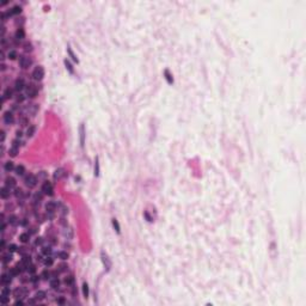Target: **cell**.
<instances>
[{
  "label": "cell",
  "mask_w": 306,
  "mask_h": 306,
  "mask_svg": "<svg viewBox=\"0 0 306 306\" xmlns=\"http://www.w3.org/2000/svg\"><path fill=\"white\" fill-rule=\"evenodd\" d=\"M84 136H85V133H84V126H80V144L84 145Z\"/></svg>",
  "instance_id": "obj_35"
},
{
  "label": "cell",
  "mask_w": 306,
  "mask_h": 306,
  "mask_svg": "<svg viewBox=\"0 0 306 306\" xmlns=\"http://www.w3.org/2000/svg\"><path fill=\"white\" fill-rule=\"evenodd\" d=\"M57 303H59V304H65V299H63V298H60V299H57Z\"/></svg>",
  "instance_id": "obj_55"
},
{
  "label": "cell",
  "mask_w": 306,
  "mask_h": 306,
  "mask_svg": "<svg viewBox=\"0 0 306 306\" xmlns=\"http://www.w3.org/2000/svg\"><path fill=\"white\" fill-rule=\"evenodd\" d=\"M4 121H5V123L6 125H10V123H12L13 122V115H12V112L11 111H6L4 114Z\"/></svg>",
  "instance_id": "obj_7"
},
{
  "label": "cell",
  "mask_w": 306,
  "mask_h": 306,
  "mask_svg": "<svg viewBox=\"0 0 306 306\" xmlns=\"http://www.w3.org/2000/svg\"><path fill=\"white\" fill-rule=\"evenodd\" d=\"M0 301H1V304H7V303H9V297H6V295H1Z\"/></svg>",
  "instance_id": "obj_39"
},
{
  "label": "cell",
  "mask_w": 306,
  "mask_h": 306,
  "mask_svg": "<svg viewBox=\"0 0 306 306\" xmlns=\"http://www.w3.org/2000/svg\"><path fill=\"white\" fill-rule=\"evenodd\" d=\"M50 287L54 288V289H57V288L60 287V281H59V279L54 278V279L50 280Z\"/></svg>",
  "instance_id": "obj_15"
},
{
  "label": "cell",
  "mask_w": 306,
  "mask_h": 306,
  "mask_svg": "<svg viewBox=\"0 0 306 306\" xmlns=\"http://www.w3.org/2000/svg\"><path fill=\"white\" fill-rule=\"evenodd\" d=\"M24 86H25V83H24V80H23V79H17V80H16V83H14V90H17V91H22V90L24 89Z\"/></svg>",
  "instance_id": "obj_8"
},
{
  "label": "cell",
  "mask_w": 306,
  "mask_h": 306,
  "mask_svg": "<svg viewBox=\"0 0 306 306\" xmlns=\"http://www.w3.org/2000/svg\"><path fill=\"white\" fill-rule=\"evenodd\" d=\"M63 236L66 237L67 239H72L73 238V230L71 227H66L63 231Z\"/></svg>",
  "instance_id": "obj_14"
},
{
  "label": "cell",
  "mask_w": 306,
  "mask_h": 306,
  "mask_svg": "<svg viewBox=\"0 0 306 306\" xmlns=\"http://www.w3.org/2000/svg\"><path fill=\"white\" fill-rule=\"evenodd\" d=\"M43 194V193H42ZM41 193H37V194L35 195V198H34V201H35V203H40L42 201V197H43V195Z\"/></svg>",
  "instance_id": "obj_30"
},
{
  "label": "cell",
  "mask_w": 306,
  "mask_h": 306,
  "mask_svg": "<svg viewBox=\"0 0 306 306\" xmlns=\"http://www.w3.org/2000/svg\"><path fill=\"white\" fill-rule=\"evenodd\" d=\"M35 298H36L37 300H43V299L45 298V292H43V291H38V292H36Z\"/></svg>",
  "instance_id": "obj_23"
},
{
  "label": "cell",
  "mask_w": 306,
  "mask_h": 306,
  "mask_svg": "<svg viewBox=\"0 0 306 306\" xmlns=\"http://www.w3.org/2000/svg\"><path fill=\"white\" fill-rule=\"evenodd\" d=\"M20 122L23 123V126H25L27 123H28V120H27V118H22V121H20Z\"/></svg>",
  "instance_id": "obj_57"
},
{
  "label": "cell",
  "mask_w": 306,
  "mask_h": 306,
  "mask_svg": "<svg viewBox=\"0 0 306 306\" xmlns=\"http://www.w3.org/2000/svg\"><path fill=\"white\" fill-rule=\"evenodd\" d=\"M14 171H16V175H18V176H23V175H24V172H25V167L23 166V165H18V166L14 169Z\"/></svg>",
  "instance_id": "obj_17"
},
{
  "label": "cell",
  "mask_w": 306,
  "mask_h": 306,
  "mask_svg": "<svg viewBox=\"0 0 306 306\" xmlns=\"http://www.w3.org/2000/svg\"><path fill=\"white\" fill-rule=\"evenodd\" d=\"M11 280H12V279H11V275H10V274H9V275H7V274H4V275L1 276V279H0V282H1L2 285H5V286H9V285L11 283Z\"/></svg>",
  "instance_id": "obj_10"
},
{
  "label": "cell",
  "mask_w": 306,
  "mask_h": 306,
  "mask_svg": "<svg viewBox=\"0 0 306 306\" xmlns=\"http://www.w3.org/2000/svg\"><path fill=\"white\" fill-rule=\"evenodd\" d=\"M83 293L85 298L89 297V286H87V283H83Z\"/></svg>",
  "instance_id": "obj_31"
},
{
  "label": "cell",
  "mask_w": 306,
  "mask_h": 306,
  "mask_svg": "<svg viewBox=\"0 0 306 306\" xmlns=\"http://www.w3.org/2000/svg\"><path fill=\"white\" fill-rule=\"evenodd\" d=\"M13 169H16L13 165V163L12 162H6L5 163V170L7 171V172H10V171H12Z\"/></svg>",
  "instance_id": "obj_22"
},
{
  "label": "cell",
  "mask_w": 306,
  "mask_h": 306,
  "mask_svg": "<svg viewBox=\"0 0 306 306\" xmlns=\"http://www.w3.org/2000/svg\"><path fill=\"white\" fill-rule=\"evenodd\" d=\"M28 270H29V273H30V274H34V273H35V270H36V269H35V265L30 264L28 267Z\"/></svg>",
  "instance_id": "obj_45"
},
{
  "label": "cell",
  "mask_w": 306,
  "mask_h": 306,
  "mask_svg": "<svg viewBox=\"0 0 306 306\" xmlns=\"http://www.w3.org/2000/svg\"><path fill=\"white\" fill-rule=\"evenodd\" d=\"M65 282H66V285H70V286H73V283H74V276H68V278H66L65 280Z\"/></svg>",
  "instance_id": "obj_32"
},
{
  "label": "cell",
  "mask_w": 306,
  "mask_h": 306,
  "mask_svg": "<svg viewBox=\"0 0 306 306\" xmlns=\"http://www.w3.org/2000/svg\"><path fill=\"white\" fill-rule=\"evenodd\" d=\"M25 293L27 291L25 289H22V288H17L16 291H14V297L16 298H23L24 295H25Z\"/></svg>",
  "instance_id": "obj_16"
},
{
  "label": "cell",
  "mask_w": 306,
  "mask_h": 306,
  "mask_svg": "<svg viewBox=\"0 0 306 306\" xmlns=\"http://www.w3.org/2000/svg\"><path fill=\"white\" fill-rule=\"evenodd\" d=\"M35 130H36L35 126H29L28 129H27V135H28L29 138H31V136L35 134Z\"/></svg>",
  "instance_id": "obj_20"
},
{
  "label": "cell",
  "mask_w": 306,
  "mask_h": 306,
  "mask_svg": "<svg viewBox=\"0 0 306 306\" xmlns=\"http://www.w3.org/2000/svg\"><path fill=\"white\" fill-rule=\"evenodd\" d=\"M44 264H45V265H48V267H50V265L53 264V260H52L50 257H48V258H47V260L44 261Z\"/></svg>",
  "instance_id": "obj_42"
},
{
  "label": "cell",
  "mask_w": 306,
  "mask_h": 306,
  "mask_svg": "<svg viewBox=\"0 0 306 306\" xmlns=\"http://www.w3.org/2000/svg\"><path fill=\"white\" fill-rule=\"evenodd\" d=\"M19 145H20V142H19L18 140H14V141H13V145H12V146H14V147H18Z\"/></svg>",
  "instance_id": "obj_53"
},
{
  "label": "cell",
  "mask_w": 306,
  "mask_h": 306,
  "mask_svg": "<svg viewBox=\"0 0 306 306\" xmlns=\"http://www.w3.org/2000/svg\"><path fill=\"white\" fill-rule=\"evenodd\" d=\"M42 193L45 195H53V185L49 182H44L42 185Z\"/></svg>",
  "instance_id": "obj_3"
},
{
  "label": "cell",
  "mask_w": 306,
  "mask_h": 306,
  "mask_svg": "<svg viewBox=\"0 0 306 306\" xmlns=\"http://www.w3.org/2000/svg\"><path fill=\"white\" fill-rule=\"evenodd\" d=\"M102 261H103V264H104V267L107 268V270H109V269L111 268V262H110L109 257H108L107 255H104V252H102Z\"/></svg>",
  "instance_id": "obj_6"
},
{
  "label": "cell",
  "mask_w": 306,
  "mask_h": 306,
  "mask_svg": "<svg viewBox=\"0 0 306 306\" xmlns=\"http://www.w3.org/2000/svg\"><path fill=\"white\" fill-rule=\"evenodd\" d=\"M56 208V205L54 202H48L47 205H45V210L48 212V213H53Z\"/></svg>",
  "instance_id": "obj_13"
},
{
  "label": "cell",
  "mask_w": 306,
  "mask_h": 306,
  "mask_svg": "<svg viewBox=\"0 0 306 306\" xmlns=\"http://www.w3.org/2000/svg\"><path fill=\"white\" fill-rule=\"evenodd\" d=\"M5 187H7V188H10V189H12L16 187V180H14L13 177H7L6 180H5Z\"/></svg>",
  "instance_id": "obj_9"
},
{
  "label": "cell",
  "mask_w": 306,
  "mask_h": 306,
  "mask_svg": "<svg viewBox=\"0 0 306 306\" xmlns=\"http://www.w3.org/2000/svg\"><path fill=\"white\" fill-rule=\"evenodd\" d=\"M59 208H60V212H61V214H67L68 213V208L66 207V206H63V205H59Z\"/></svg>",
  "instance_id": "obj_33"
},
{
  "label": "cell",
  "mask_w": 306,
  "mask_h": 306,
  "mask_svg": "<svg viewBox=\"0 0 306 306\" xmlns=\"http://www.w3.org/2000/svg\"><path fill=\"white\" fill-rule=\"evenodd\" d=\"M49 276H50V273H49L48 270H44V271L42 273V278H43V279H45V280H47Z\"/></svg>",
  "instance_id": "obj_41"
},
{
  "label": "cell",
  "mask_w": 306,
  "mask_h": 306,
  "mask_svg": "<svg viewBox=\"0 0 306 306\" xmlns=\"http://www.w3.org/2000/svg\"><path fill=\"white\" fill-rule=\"evenodd\" d=\"M23 100H24V96H23V95H18V96H17V102H18V103H19V102H23Z\"/></svg>",
  "instance_id": "obj_50"
},
{
  "label": "cell",
  "mask_w": 306,
  "mask_h": 306,
  "mask_svg": "<svg viewBox=\"0 0 306 306\" xmlns=\"http://www.w3.org/2000/svg\"><path fill=\"white\" fill-rule=\"evenodd\" d=\"M22 263L28 268L29 265L31 264V257H30V256H23V258H22Z\"/></svg>",
  "instance_id": "obj_18"
},
{
  "label": "cell",
  "mask_w": 306,
  "mask_h": 306,
  "mask_svg": "<svg viewBox=\"0 0 306 306\" xmlns=\"http://www.w3.org/2000/svg\"><path fill=\"white\" fill-rule=\"evenodd\" d=\"M11 258H12V253H11V252H9V253H6V255H4V256H2V261H4V263L10 262V261H11Z\"/></svg>",
  "instance_id": "obj_26"
},
{
  "label": "cell",
  "mask_w": 306,
  "mask_h": 306,
  "mask_svg": "<svg viewBox=\"0 0 306 306\" xmlns=\"http://www.w3.org/2000/svg\"><path fill=\"white\" fill-rule=\"evenodd\" d=\"M24 36H25L24 30H23V29H18L17 32H16V38H17V40H23Z\"/></svg>",
  "instance_id": "obj_19"
},
{
  "label": "cell",
  "mask_w": 306,
  "mask_h": 306,
  "mask_svg": "<svg viewBox=\"0 0 306 306\" xmlns=\"http://www.w3.org/2000/svg\"><path fill=\"white\" fill-rule=\"evenodd\" d=\"M10 188H7V187H4L2 189H1V191H0V195H1V197L2 198H7V197H10Z\"/></svg>",
  "instance_id": "obj_12"
},
{
  "label": "cell",
  "mask_w": 306,
  "mask_h": 306,
  "mask_svg": "<svg viewBox=\"0 0 306 306\" xmlns=\"http://www.w3.org/2000/svg\"><path fill=\"white\" fill-rule=\"evenodd\" d=\"M10 293H11V291H10V288H9V287H4V288L1 289V295L10 297Z\"/></svg>",
  "instance_id": "obj_34"
},
{
  "label": "cell",
  "mask_w": 306,
  "mask_h": 306,
  "mask_svg": "<svg viewBox=\"0 0 306 306\" xmlns=\"http://www.w3.org/2000/svg\"><path fill=\"white\" fill-rule=\"evenodd\" d=\"M67 268H68V267L66 264H60V271H65Z\"/></svg>",
  "instance_id": "obj_51"
},
{
  "label": "cell",
  "mask_w": 306,
  "mask_h": 306,
  "mask_svg": "<svg viewBox=\"0 0 306 306\" xmlns=\"http://www.w3.org/2000/svg\"><path fill=\"white\" fill-rule=\"evenodd\" d=\"M65 65H66V67H67V68H68V70H70V72H71V73H73V68H72V66H71V63H70V62H68V61H67V60H66V61H65Z\"/></svg>",
  "instance_id": "obj_47"
},
{
  "label": "cell",
  "mask_w": 306,
  "mask_h": 306,
  "mask_svg": "<svg viewBox=\"0 0 306 306\" xmlns=\"http://www.w3.org/2000/svg\"><path fill=\"white\" fill-rule=\"evenodd\" d=\"M14 195H16V197H17V198H19V197H23L24 193H23V190H22V189H16Z\"/></svg>",
  "instance_id": "obj_36"
},
{
  "label": "cell",
  "mask_w": 306,
  "mask_h": 306,
  "mask_svg": "<svg viewBox=\"0 0 306 306\" xmlns=\"http://www.w3.org/2000/svg\"><path fill=\"white\" fill-rule=\"evenodd\" d=\"M19 239H20L22 243H28L29 239H30V234L29 233H22L20 237H19Z\"/></svg>",
  "instance_id": "obj_21"
},
{
  "label": "cell",
  "mask_w": 306,
  "mask_h": 306,
  "mask_svg": "<svg viewBox=\"0 0 306 306\" xmlns=\"http://www.w3.org/2000/svg\"><path fill=\"white\" fill-rule=\"evenodd\" d=\"M9 57H10L11 60H14V59L17 57V53H16V50H11V52L9 53Z\"/></svg>",
  "instance_id": "obj_38"
},
{
  "label": "cell",
  "mask_w": 306,
  "mask_h": 306,
  "mask_svg": "<svg viewBox=\"0 0 306 306\" xmlns=\"http://www.w3.org/2000/svg\"><path fill=\"white\" fill-rule=\"evenodd\" d=\"M68 53H70V55H71V57L73 59V61H75V62H78V59L75 57V55L73 54V52L71 50V48H68Z\"/></svg>",
  "instance_id": "obj_46"
},
{
  "label": "cell",
  "mask_w": 306,
  "mask_h": 306,
  "mask_svg": "<svg viewBox=\"0 0 306 306\" xmlns=\"http://www.w3.org/2000/svg\"><path fill=\"white\" fill-rule=\"evenodd\" d=\"M42 242H43V239H42V238H37V239H36V242H35V244H36V245H40V244H42Z\"/></svg>",
  "instance_id": "obj_52"
},
{
  "label": "cell",
  "mask_w": 306,
  "mask_h": 306,
  "mask_svg": "<svg viewBox=\"0 0 306 306\" xmlns=\"http://www.w3.org/2000/svg\"><path fill=\"white\" fill-rule=\"evenodd\" d=\"M61 224H62V225H66V221H65V219H63V218L61 219Z\"/></svg>",
  "instance_id": "obj_61"
},
{
  "label": "cell",
  "mask_w": 306,
  "mask_h": 306,
  "mask_svg": "<svg viewBox=\"0 0 306 306\" xmlns=\"http://www.w3.org/2000/svg\"><path fill=\"white\" fill-rule=\"evenodd\" d=\"M17 153H18V147H14V146H12V147L10 148V151H9V154H10L11 157H16Z\"/></svg>",
  "instance_id": "obj_28"
},
{
  "label": "cell",
  "mask_w": 306,
  "mask_h": 306,
  "mask_svg": "<svg viewBox=\"0 0 306 306\" xmlns=\"http://www.w3.org/2000/svg\"><path fill=\"white\" fill-rule=\"evenodd\" d=\"M30 280H31V281H32V282H36V281H37V280H38V278H37V276H35V275H34V276H31V279H30Z\"/></svg>",
  "instance_id": "obj_56"
},
{
  "label": "cell",
  "mask_w": 306,
  "mask_h": 306,
  "mask_svg": "<svg viewBox=\"0 0 306 306\" xmlns=\"http://www.w3.org/2000/svg\"><path fill=\"white\" fill-rule=\"evenodd\" d=\"M42 252H43V253H45V255H47V253H50V252H52L50 246H44V248L42 249Z\"/></svg>",
  "instance_id": "obj_40"
},
{
  "label": "cell",
  "mask_w": 306,
  "mask_h": 306,
  "mask_svg": "<svg viewBox=\"0 0 306 306\" xmlns=\"http://www.w3.org/2000/svg\"><path fill=\"white\" fill-rule=\"evenodd\" d=\"M16 305H23V301H22V300H17V301H16Z\"/></svg>",
  "instance_id": "obj_58"
},
{
  "label": "cell",
  "mask_w": 306,
  "mask_h": 306,
  "mask_svg": "<svg viewBox=\"0 0 306 306\" xmlns=\"http://www.w3.org/2000/svg\"><path fill=\"white\" fill-rule=\"evenodd\" d=\"M25 50H31V44H30V43H27V44H25Z\"/></svg>",
  "instance_id": "obj_54"
},
{
  "label": "cell",
  "mask_w": 306,
  "mask_h": 306,
  "mask_svg": "<svg viewBox=\"0 0 306 306\" xmlns=\"http://www.w3.org/2000/svg\"><path fill=\"white\" fill-rule=\"evenodd\" d=\"M25 184L28 185L29 188H34V187L37 184V178H36V176H34V175H28V176L25 177Z\"/></svg>",
  "instance_id": "obj_2"
},
{
  "label": "cell",
  "mask_w": 306,
  "mask_h": 306,
  "mask_svg": "<svg viewBox=\"0 0 306 306\" xmlns=\"http://www.w3.org/2000/svg\"><path fill=\"white\" fill-rule=\"evenodd\" d=\"M12 97V90L11 89H6L5 92H4V99H7V98Z\"/></svg>",
  "instance_id": "obj_27"
},
{
  "label": "cell",
  "mask_w": 306,
  "mask_h": 306,
  "mask_svg": "<svg viewBox=\"0 0 306 306\" xmlns=\"http://www.w3.org/2000/svg\"><path fill=\"white\" fill-rule=\"evenodd\" d=\"M112 225H114V227L116 228V231H117V232H120V226H118V224H117V221H116V219H114V220H112Z\"/></svg>",
  "instance_id": "obj_44"
},
{
  "label": "cell",
  "mask_w": 306,
  "mask_h": 306,
  "mask_svg": "<svg viewBox=\"0 0 306 306\" xmlns=\"http://www.w3.org/2000/svg\"><path fill=\"white\" fill-rule=\"evenodd\" d=\"M63 176H65V170H63L62 167L55 170V172H54V178H55V180H60V178H62Z\"/></svg>",
  "instance_id": "obj_11"
},
{
  "label": "cell",
  "mask_w": 306,
  "mask_h": 306,
  "mask_svg": "<svg viewBox=\"0 0 306 306\" xmlns=\"http://www.w3.org/2000/svg\"><path fill=\"white\" fill-rule=\"evenodd\" d=\"M59 257H60L61 260H67V258H68V253L65 252V251H61V252H59Z\"/></svg>",
  "instance_id": "obj_37"
},
{
  "label": "cell",
  "mask_w": 306,
  "mask_h": 306,
  "mask_svg": "<svg viewBox=\"0 0 306 306\" xmlns=\"http://www.w3.org/2000/svg\"><path fill=\"white\" fill-rule=\"evenodd\" d=\"M20 11H22L20 6H13L12 10H11V12H10V14H18V13H20Z\"/></svg>",
  "instance_id": "obj_29"
},
{
  "label": "cell",
  "mask_w": 306,
  "mask_h": 306,
  "mask_svg": "<svg viewBox=\"0 0 306 306\" xmlns=\"http://www.w3.org/2000/svg\"><path fill=\"white\" fill-rule=\"evenodd\" d=\"M27 95H28L29 97H36V95H37V89H36V86L35 85H32V84H30L28 87H27Z\"/></svg>",
  "instance_id": "obj_5"
},
{
  "label": "cell",
  "mask_w": 306,
  "mask_h": 306,
  "mask_svg": "<svg viewBox=\"0 0 306 306\" xmlns=\"http://www.w3.org/2000/svg\"><path fill=\"white\" fill-rule=\"evenodd\" d=\"M4 139H5V133H4V132H1V140L4 141Z\"/></svg>",
  "instance_id": "obj_60"
},
{
  "label": "cell",
  "mask_w": 306,
  "mask_h": 306,
  "mask_svg": "<svg viewBox=\"0 0 306 306\" xmlns=\"http://www.w3.org/2000/svg\"><path fill=\"white\" fill-rule=\"evenodd\" d=\"M9 223L11 224V225H13V226H16L19 221H18V218H17L16 215H11V216L9 218Z\"/></svg>",
  "instance_id": "obj_24"
},
{
  "label": "cell",
  "mask_w": 306,
  "mask_h": 306,
  "mask_svg": "<svg viewBox=\"0 0 306 306\" xmlns=\"http://www.w3.org/2000/svg\"><path fill=\"white\" fill-rule=\"evenodd\" d=\"M27 110H28L30 114H35V112L37 111V105H36V104H30Z\"/></svg>",
  "instance_id": "obj_25"
},
{
  "label": "cell",
  "mask_w": 306,
  "mask_h": 306,
  "mask_svg": "<svg viewBox=\"0 0 306 306\" xmlns=\"http://www.w3.org/2000/svg\"><path fill=\"white\" fill-rule=\"evenodd\" d=\"M31 65V60L27 57V56H20L19 57V66L22 67V68H29V66Z\"/></svg>",
  "instance_id": "obj_4"
},
{
  "label": "cell",
  "mask_w": 306,
  "mask_h": 306,
  "mask_svg": "<svg viewBox=\"0 0 306 306\" xmlns=\"http://www.w3.org/2000/svg\"><path fill=\"white\" fill-rule=\"evenodd\" d=\"M98 171H99V167H98V159H96V166H95V175L98 176Z\"/></svg>",
  "instance_id": "obj_49"
},
{
  "label": "cell",
  "mask_w": 306,
  "mask_h": 306,
  "mask_svg": "<svg viewBox=\"0 0 306 306\" xmlns=\"http://www.w3.org/2000/svg\"><path fill=\"white\" fill-rule=\"evenodd\" d=\"M165 75H166V79H167V81L171 84L173 80H172V78H171V75H170V73H169V71H165Z\"/></svg>",
  "instance_id": "obj_43"
},
{
  "label": "cell",
  "mask_w": 306,
  "mask_h": 306,
  "mask_svg": "<svg viewBox=\"0 0 306 306\" xmlns=\"http://www.w3.org/2000/svg\"><path fill=\"white\" fill-rule=\"evenodd\" d=\"M32 77H34L35 80H41V79H43V77H44V70H43V67H41V66L36 67V68L34 70V72H32Z\"/></svg>",
  "instance_id": "obj_1"
},
{
  "label": "cell",
  "mask_w": 306,
  "mask_h": 306,
  "mask_svg": "<svg viewBox=\"0 0 306 306\" xmlns=\"http://www.w3.org/2000/svg\"><path fill=\"white\" fill-rule=\"evenodd\" d=\"M16 249H17V246H16L14 244H11V245L9 246V251H10V252H13V251H16Z\"/></svg>",
  "instance_id": "obj_48"
},
{
  "label": "cell",
  "mask_w": 306,
  "mask_h": 306,
  "mask_svg": "<svg viewBox=\"0 0 306 306\" xmlns=\"http://www.w3.org/2000/svg\"><path fill=\"white\" fill-rule=\"evenodd\" d=\"M16 134H17V136H22V132H20V130H17Z\"/></svg>",
  "instance_id": "obj_59"
}]
</instances>
